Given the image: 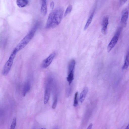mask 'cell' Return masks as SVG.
Segmentation results:
<instances>
[{
	"label": "cell",
	"instance_id": "22",
	"mask_svg": "<svg viewBox=\"0 0 129 129\" xmlns=\"http://www.w3.org/2000/svg\"><path fill=\"white\" fill-rule=\"evenodd\" d=\"M93 125L92 123H90L88 126L87 129H91Z\"/></svg>",
	"mask_w": 129,
	"mask_h": 129
},
{
	"label": "cell",
	"instance_id": "2",
	"mask_svg": "<svg viewBox=\"0 0 129 129\" xmlns=\"http://www.w3.org/2000/svg\"><path fill=\"white\" fill-rule=\"evenodd\" d=\"M40 24L37 22L28 33L21 40L15 48L18 52L24 48L33 37L36 31Z\"/></svg>",
	"mask_w": 129,
	"mask_h": 129
},
{
	"label": "cell",
	"instance_id": "12",
	"mask_svg": "<svg viewBox=\"0 0 129 129\" xmlns=\"http://www.w3.org/2000/svg\"><path fill=\"white\" fill-rule=\"evenodd\" d=\"M75 64V61L74 59L71 60L70 61L68 68V74L74 73V71Z\"/></svg>",
	"mask_w": 129,
	"mask_h": 129
},
{
	"label": "cell",
	"instance_id": "23",
	"mask_svg": "<svg viewBox=\"0 0 129 129\" xmlns=\"http://www.w3.org/2000/svg\"><path fill=\"white\" fill-rule=\"evenodd\" d=\"M127 0H122V1H120V4L122 5Z\"/></svg>",
	"mask_w": 129,
	"mask_h": 129
},
{
	"label": "cell",
	"instance_id": "7",
	"mask_svg": "<svg viewBox=\"0 0 129 129\" xmlns=\"http://www.w3.org/2000/svg\"><path fill=\"white\" fill-rule=\"evenodd\" d=\"M108 20V16H106L104 17L102 22V32L104 34L107 33V27L109 23Z\"/></svg>",
	"mask_w": 129,
	"mask_h": 129
},
{
	"label": "cell",
	"instance_id": "8",
	"mask_svg": "<svg viewBox=\"0 0 129 129\" xmlns=\"http://www.w3.org/2000/svg\"><path fill=\"white\" fill-rule=\"evenodd\" d=\"M128 15V11L127 9H124L122 11L121 20V22L124 26H126Z\"/></svg>",
	"mask_w": 129,
	"mask_h": 129
},
{
	"label": "cell",
	"instance_id": "20",
	"mask_svg": "<svg viewBox=\"0 0 129 129\" xmlns=\"http://www.w3.org/2000/svg\"><path fill=\"white\" fill-rule=\"evenodd\" d=\"M16 124V119L15 118H14L10 126V129H15Z\"/></svg>",
	"mask_w": 129,
	"mask_h": 129
},
{
	"label": "cell",
	"instance_id": "16",
	"mask_svg": "<svg viewBox=\"0 0 129 129\" xmlns=\"http://www.w3.org/2000/svg\"><path fill=\"white\" fill-rule=\"evenodd\" d=\"M74 78V73L68 74L67 79L69 85H70Z\"/></svg>",
	"mask_w": 129,
	"mask_h": 129
},
{
	"label": "cell",
	"instance_id": "9",
	"mask_svg": "<svg viewBox=\"0 0 129 129\" xmlns=\"http://www.w3.org/2000/svg\"><path fill=\"white\" fill-rule=\"evenodd\" d=\"M88 90V87H85L84 88L81 92L80 95L79 99V102L80 103H82L84 101L87 93Z\"/></svg>",
	"mask_w": 129,
	"mask_h": 129
},
{
	"label": "cell",
	"instance_id": "10",
	"mask_svg": "<svg viewBox=\"0 0 129 129\" xmlns=\"http://www.w3.org/2000/svg\"><path fill=\"white\" fill-rule=\"evenodd\" d=\"M47 1L45 0H43L41 9V12L43 16L45 15L47 13Z\"/></svg>",
	"mask_w": 129,
	"mask_h": 129
},
{
	"label": "cell",
	"instance_id": "19",
	"mask_svg": "<svg viewBox=\"0 0 129 129\" xmlns=\"http://www.w3.org/2000/svg\"><path fill=\"white\" fill-rule=\"evenodd\" d=\"M78 92H77L75 94L74 97L73 105L74 107L77 106L78 104Z\"/></svg>",
	"mask_w": 129,
	"mask_h": 129
},
{
	"label": "cell",
	"instance_id": "24",
	"mask_svg": "<svg viewBox=\"0 0 129 129\" xmlns=\"http://www.w3.org/2000/svg\"><path fill=\"white\" fill-rule=\"evenodd\" d=\"M125 129H129V126L128 124L126 126Z\"/></svg>",
	"mask_w": 129,
	"mask_h": 129
},
{
	"label": "cell",
	"instance_id": "25",
	"mask_svg": "<svg viewBox=\"0 0 129 129\" xmlns=\"http://www.w3.org/2000/svg\"><path fill=\"white\" fill-rule=\"evenodd\" d=\"M41 129H46L45 128H41Z\"/></svg>",
	"mask_w": 129,
	"mask_h": 129
},
{
	"label": "cell",
	"instance_id": "4",
	"mask_svg": "<svg viewBox=\"0 0 129 129\" xmlns=\"http://www.w3.org/2000/svg\"><path fill=\"white\" fill-rule=\"evenodd\" d=\"M121 30V27H119L117 30L115 34L111 39L107 47L108 52H109L114 48L118 41Z\"/></svg>",
	"mask_w": 129,
	"mask_h": 129
},
{
	"label": "cell",
	"instance_id": "1",
	"mask_svg": "<svg viewBox=\"0 0 129 129\" xmlns=\"http://www.w3.org/2000/svg\"><path fill=\"white\" fill-rule=\"evenodd\" d=\"M63 13V9L61 7H58L52 11L49 15L46 28H54L58 26L61 21Z\"/></svg>",
	"mask_w": 129,
	"mask_h": 129
},
{
	"label": "cell",
	"instance_id": "17",
	"mask_svg": "<svg viewBox=\"0 0 129 129\" xmlns=\"http://www.w3.org/2000/svg\"><path fill=\"white\" fill-rule=\"evenodd\" d=\"M57 102V98L56 94L54 96L53 101L52 104V107L53 109H55L56 106Z\"/></svg>",
	"mask_w": 129,
	"mask_h": 129
},
{
	"label": "cell",
	"instance_id": "18",
	"mask_svg": "<svg viewBox=\"0 0 129 129\" xmlns=\"http://www.w3.org/2000/svg\"><path fill=\"white\" fill-rule=\"evenodd\" d=\"M72 8V6L71 5H69L68 6L64 14V17L66 16L71 12Z\"/></svg>",
	"mask_w": 129,
	"mask_h": 129
},
{
	"label": "cell",
	"instance_id": "3",
	"mask_svg": "<svg viewBox=\"0 0 129 129\" xmlns=\"http://www.w3.org/2000/svg\"><path fill=\"white\" fill-rule=\"evenodd\" d=\"M17 52L14 49L10 55L9 59L4 67L2 71V73L3 75L6 76L10 72L14 59Z\"/></svg>",
	"mask_w": 129,
	"mask_h": 129
},
{
	"label": "cell",
	"instance_id": "14",
	"mask_svg": "<svg viewBox=\"0 0 129 129\" xmlns=\"http://www.w3.org/2000/svg\"><path fill=\"white\" fill-rule=\"evenodd\" d=\"M129 64V56L128 51L126 55L124 65L122 67L123 70L126 69L128 68Z\"/></svg>",
	"mask_w": 129,
	"mask_h": 129
},
{
	"label": "cell",
	"instance_id": "21",
	"mask_svg": "<svg viewBox=\"0 0 129 129\" xmlns=\"http://www.w3.org/2000/svg\"><path fill=\"white\" fill-rule=\"evenodd\" d=\"M54 6V3L53 1L51 2L50 5V8L51 10L53 9Z\"/></svg>",
	"mask_w": 129,
	"mask_h": 129
},
{
	"label": "cell",
	"instance_id": "11",
	"mask_svg": "<svg viewBox=\"0 0 129 129\" xmlns=\"http://www.w3.org/2000/svg\"><path fill=\"white\" fill-rule=\"evenodd\" d=\"M31 84L29 81L26 82L24 84L23 90L22 94L23 96H25L26 93L29 91L30 89Z\"/></svg>",
	"mask_w": 129,
	"mask_h": 129
},
{
	"label": "cell",
	"instance_id": "6",
	"mask_svg": "<svg viewBox=\"0 0 129 129\" xmlns=\"http://www.w3.org/2000/svg\"><path fill=\"white\" fill-rule=\"evenodd\" d=\"M55 55V53L50 54L43 61L42 64L43 68H45L48 67L51 64Z\"/></svg>",
	"mask_w": 129,
	"mask_h": 129
},
{
	"label": "cell",
	"instance_id": "13",
	"mask_svg": "<svg viewBox=\"0 0 129 129\" xmlns=\"http://www.w3.org/2000/svg\"><path fill=\"white\" fill-rule=\"evenodd\" d=\"M28 0H17L16 4L20 8H23L26 6L28 4Z\"/></svg>",
	"mask_w": 129,
	"mask_h": 129
},
{
	"label": "cell",
	"instance_id": "15",
	"mask_svg": "<svg viewBox=\"0 0 129 129\" xmlns=\"http://www.w3.org/2000/svg\"><path fill=\"white\" fill-rule=\"evenodd\" d=\"M94 14V12H93L89 16L84 26V30H85L87 28L91 23L93 18Z\"/></svg>",
	"mask_w": 129,
	"mask_h": 129
},
{
	"label": "cell",
	"instance_id": "5",
	"mask_svg": "<svg viewBox=\"0 0 129 129\" xmlns=\"http://www.w3.org/2000/svg\"><path fill=\"white\" fill-rule=\"evenodd\" d=\"M52 79L50 78L48 80L46 84L45 91L44 102L46 104L48 102L50 97V85Z\"/></svg>",
	"mask_w": 129,
	"mask_h": 129
}]
</instances>
